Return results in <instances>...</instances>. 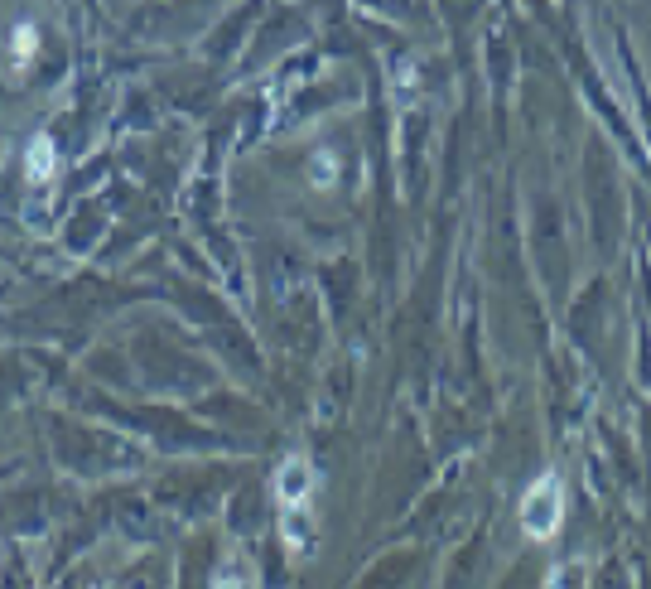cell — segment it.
I'll list each match as a JSON object with an SVG mask.
<instances>
[{"mask_svg":"<svg viewBox=\"0 0 651 589\" xmlns=\"http://www.w3.org/2000/svg\"><path fill=\"white\" fill-rule=\"evenodd\" d=\"M560 512H565V503H560V483L545 474V478H536V483L526 488V498H521V527L536 536V541H545V536L560 527Z\"/></svg>","mask_w":651,"mask_h":589,"instance_id":"6da1fadb","label":"cell"},{"mask_svg":"<svg viewBox=\"0 0 651 589\" xmlns=\"http://www.w3.org/2000/svg\"><path fill=\"white\" fill-rule=\"evenodd\" d=\"M34 49V29H25V34H15V54H29Z\"/></svg>","mask_w":651,"mask_h":589,"instance_id":"277c9868","label":"cell"},{"mask_svg":"<svg viewBox=\"0 0 651 589\" xmlns=\"http://www.w3.org/2000/svg\"><path fill=\"white\" fill-rule=\"evenodd\" d=\"M280 498H285V503H295V507L309 498V469H304V459L285 464V474H280Z\"/></svg>","mask_w":651,"mask_h":589,"instance_id":"7a4b0ae2","label":"cell"},{"mask_svg":"<svg viewBox=\"0 0 651 589\" xmlns=\"http://www.w3.org/2000/svg\"><path fill=\"white\" fill-rule=\"evenodd\" d=\"M49 165H54V145L34 141V150H29V174H34V179H44V174H49Z\"/></svg>","mask_w":651,"mask_h":589,"instance_id":"3957f363","label":"cell"}]
</instances>
